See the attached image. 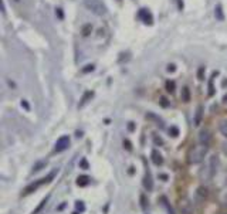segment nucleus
Here are the masks:
<instances>
[{"mask_svg":"<svg viewBox=\"0 0 227 214\" xmlns=\"http://www.w3.org/2000/svg\"><path fill=\"white\" fill-rule=\"evenodd\" d=\"M202 118H203V106L202 105H199L197 108H196V114H194V126H199L200 125V122H202Z\"/></svg>","mask_w":227,"mask_h":214,"instance_id":"nucleus-7","label":"nucleus"},{"mask_svg":"<svg viewBox=\"0 0 227 214\" xmlns=\"http://www.w3.org/2000/svg\"><path fill=\"white\" fill-rule=\"evenodd\" d=\"M41 184H44V183H43V179H41V180H37L35 183H31L30 186H27V187L24 189V193H23V194H30V193H33V192H35Z\"/></svg>","mask_w":227,"mask_h":214,"instance_id":"nucleus-6","label":"nucleus"},{"mask_svg":"<svg viewBox=\"0 0 227 214\" xmlns=\"http://www.w3.org/2000/svg\"><path fill=\"white\" fill-rule=\"evenodd\" d=\"M91 30H92L91 24H87V26H84V27H82V34H84V35H88Z\"/></svg>","mask_w":227,"mask_h":214,"instance_id":"nucleus-22","label":"nucleus"},{"mask_svg":"<svg viewBox=\"0 0 227 214\" xmlns=\"http://www.w3.org/2000/svg\"><path fill=\"white\" fill-rule=\"evenodd\" d=\"M160 105H162L163 108H168V106H169V104H168V99L165 98V97H162V98H160Z\"/></svg>","mask_w":227,"mask_h":214,"instance_id":"nucleus-23","label":"nucleus"},{"mask_svg":"<svg viewBox=\"0 0 227 214\" xmlns=\"http://www.w3.org/2000/svg\"><path fill=\"white\" fill-rule=\"evenodd\" d=\"M205 72H206L205 67H200V68L197 70V78H199L200 81H203V80H205Z\"/></svg>","mask_w":227,"mask_h":214,"instance_id":"nucleus-17","label":"nucleus"},{"mask_svg":"<svg viewBox=\"0 0 227 214\" xmlns=\"http://www.w3.org/2000/svg\"><path fill=\"white\" fill-rule=\"evenodd\" d=\"M85 7L97 16H104L106 13V7L101 0H85Z\"/></svg>","mask_w":227,"mask_h":214,"instance_id":"nucleus-2","label":"nucleus"},{"mask_svg":"<svg viewBox=\"0 0 227 214\" xmlns=\"http://www.w3.org/2000/svg\"><path fill=\"white\" fill-rule=\"evenodd\" d=\"M175 70H176V65H175V64H169V65H168V71H172V72H173Z\"/></svg>","mask_w":227,"mask_h":214,"instance_id":"nucleus-26","label":"nucleus"},{"mask_svg":"<svg viewBox=\"0 0 227 214\" xmlns=\"http://www.w3.org/2000/svg\"><path fill=\"white\" fill-rule=\"evenodd\" d=\"M70 146V136H61L57 142H55V152H63Z\"/></svg>","mask_w":227,"mask_h":214,"instance_id":"nucleus-3","label":"nucleus"},{"mask_svg":"<svg viewBox=\"0 0 227 214\" xmlns=\"http://www.w3.org/2000/svg\"><path fill=\"white\" fill-rule=\"evenodd\" d=\"M55 12H57V14H58V17H60V18H63V10H61V9H57Z\"/></svg>","mask_w":227,"mask_h":214,"instance_id":"nucleus-29","label":"nucleus"},{"mask_svg":"<svg viewBox=\"0 0 227 214\" xmlns=\"http://www.w3.org/2000/svg\"><path fill=\"white\" fill-rule=\"evenodd\" d=\"M223 102H227V94L224 95V97H223Z\"/></svg>","mask_w":227,"mask_h":214,"instance_id":"nucleus-33","label":"nucleus"},{"mask_svg":"<svg viewBox=\"0 0 227 214\" xmlns=\"http://www.w3.org/2000/svg\"><path fill=\"white\" fill-rule=\"evenodd\" d=\"M89 181H91L89 176H85V174H82V176H78V177H77V184H78V186H81V187H84V186L89 184Z\"/></svg>","mask_w":227,"mask_h":214,"instance_id":"nucleus-9","label":"nucleus"},{"mask_svg":"<svg viewBox=\"0 0 227 214\" xmlns=\"http://www.w3.org/2000/svg\"><path fill=\"white\" fill-rule=\"evenodd\" d=\"M207 155V146L206 145H199V146H194V148L190 149L189 155H187V159H189V163H200Z\"/></svg>","mask_w":227,"mask_h":214,"instance_id":"nucleus-1","label":"nucleus"},{"mask_svg":"<svg viewBox=\"0 0 227 214\" xmlns=\"http://www.w3.org/2000/svg\"><path fill=\"white\" fill-rule=\"evenodd\" d=\"M123 145H125V146H126V149H128V150H131V143H129V142H128V140H123Z\"/></svg>","mask_w":227,"mask_h":214,"instance_id":"nucleus-28","label":"nucleus"},{"mask_svg":"<svg viewBox=\"0 0 227 214\" xmlns=\"http://www.w3.org/2000/svg\"><path fill=\"white\" fill-rule=\"evenodd\" d=\"M81 166H82V167H88L87 162H85V160H84V159H82V162H81Z\"/></svg>","mask_w":227,"mask_h":214,"instance_id":"nucleus-31","label":"nucleus"},{"mask_svg":"<svg viewBox=\"0 0 227 214\" xmlns=\"http://www.w3.org/2000/svg\"><path fill=\"white\" fill-rule=\"evenodd\" d=\"M140 203H142V207H143V209H146V206H148V201H146V197H145L143 194L140 196Z\"/></svg>","mask_w":227,"mask_h":214,"instance_id":"nucleus-24","label":"nucleus"},{"mask_svg":"<svg viewBox=\"0 0 227 214\" xmlns=\"http://www.w3.org/2000/svg\"><path fill=\"white\" fill-rule=\"evenodd\" d=\"M92 97H94V92H92V91H87V92L82 95V98H81V101H80V105H78V106H84V105L87 104L88 99H91Z\"/></svg>","mask_w":227,"mask_h":214,"instance_id":"nucleus-10","label":"nucleus"},{"mask_svg":"<svg viewBox=\"0 0 227 214\" xmlns=\"http://www.w3.org/2000/svg\"><path fill=\"white\" fill-rule=\"evenodd\" d=\"M152 162L156 166H160L163 163V157H162V155L159 153V150H156V149L152 150Z\"/></svg>","mask_w":227,"mask_h":214,"instance_id":"nucleus-8","label":"nucleus"},{"mask_svg":"<svg viewBox=\"0 0 227 214\" xmlns=\"http://www.w3.org/2000/svg\"><path fill=\"white\" fill-rule=\"evenodd\" d=\"M75 209H77L80 213H82V211L85 210V206H84L82 201H75Z\"/></svg>","mask_w":227,"mask_h":214,"instance_id":"nucleus-18","label":"nucleus"},{"mask_svg":"<svg viewBox=\"0 0 227 214\" xmlns=\"http://www.w3.org/2000/svg\"><path fill=\"white\" fill-rule=\"evenodd\" d=\"M210 139H211V133H210L209 129H202L200 133H199V142L202 145H209L210 143Z\"/></svg>","mask_w":227,"mask_h":214,"instance_id":"nucleus-5","label":"nucleus"},{"mask_svg":"<svg viewBox=\"0 0 227 214\" xmlns=\"http://www.w3.org/2000/svg\"><path fill=\"white\" fill-rule=\"evenodd\" d=\"M159 177H160V179H163V180H166V179H168V176H165V174H160Z\"/></svg>","mask_w":227,"mask_h":214,"instance_id":"nucleus-32","label":"nucleus"},{"mask_svg":"<svg viewBox=\"0 0 227 214\" xmlns=\"http://www.w3.org/2000/svg\"><path fill=\"white\" fill-rule=\"evenodd\" d=\"M143 186H145V189H146V190H152L153 184H152V179H151V176H149V174H148V176H145V179H143Z\"/></svg>","mask_w":227,"mask_h":214,"instance_id":"nucleus-13","label":"nucleus"},{"mask_svg":"<svg viewBox=\"0 0 227 214\" xmlns=\"http://www.w3.org/2000/svg\"><path fill=\"white\" fill-rule=\"evenodd\" d=\"M197 193H199L200 197H206V196H207V189H205V187H199V189H197Z\"/></svg>","mask_w":227,"mask_h":214,"instance_id":"nucleus-20","label":"nucleus"},{"mask_svg":"<svg viewBox=\"0 0 227 214\" xmlns=\"http://www.w3.org/2000/svg\"><path fill=\"white\" fill-rule=\"evenodd\" d=\"M21 106H24L27 111L30 109V106H29V104H27V101H21Z\"/></svg>","mask_w":227,"mask_h":214,"instance_id":"nucleus-27","label":"nucleus"},{"mask_svg":"<svg viewBox=\"0 0 227 214\" xmlns=\"http://www.w3.org/2000/svg\"><path fill=\"white\" fill-rule=\"evenodd\" d=\"M44 166H46V162H44V160H43V162H38V163H35V165L33 166V170H34V172H38V170H41Z\"/></svg>","mask_w":227,"mask_h":214,"instance_id":"nucleus-19","label":"nucleus"},{"mask_svg":"<svg viewBox=\"0 0 227 214\" xmlns=\"http://www.w3.org/2000/svg\"><path fill=\"white\" fill-rule=\"evenodd\" d=\"M219 129H220V132H222V135L227 138V119H224V121H222V122H220Z\"/></svg>","mask_w":227,"mask_h":214,"instance_id":"nucleus-14","label":"nucleus"},{"mask_svg":"<svg viewBox=\"0 0 227 214\" xmlns=\"http://www.w3.org/2000/svg\"><path fill=\"white\" fill-rule=\"evenodd\" d=\"M214 16L217 20H224V14H223V9H222V4H217L216 9H214Z\"/></svg>","mask_w":227,"mask_h":214,"instance_id":"nucleus-11","label":"nucleus"},{"mask_svg":"<svg viewBox=\"0 0 227 214\" xmlns=\"http://www.w3.org/2000/svg\"><path fill=\"white\" fill-rule=\"evenodd\" d=\"M169 133H170V136L176 138V136H179V129H177L176 126H172V128L169 129Z\"/></svg>","mask_w":227,"mask_h":214,"instance_id":"nucleus-21","label":"nucleus"},{"mask_svg":"<svg viewBox=\"0 0 227 214\" xmlns=\"http://www.w3.org/2000/svg\"><path fill=\"white\" fill-rule=\"evenodd\" d=\"M128 129H129V131H134V129H135V126H134V123H132V122H129V126H128Z\"/></svg>","mask_w":227,"mask_h":214,"instance_id":"nucleus-30","label":"nucleus"},{"mask_svg":"<svg viewBox=\"0 0 227 214\" xmlns=\"http://www.w3.org/2000/svg\"><path fill=\"white\" fill-rule=\"evenodd\" d=\"M48 198H50V196H47V197H46V198H43V200H41V203L38 204V207H37V209H35L34 211H33V214H38V213H40V211H41V209H43V207H44V206L47 204V201H48Z\"/></svg>","mask_w":227,"mask_h":214,"instance_id":"nucleus-16","label":"nucleus"},{"mask_svg":"<svg viewBox=\"0 0 227 214\" xmlns=\"http://www.w3.org/2000/svg\"><path fill=\"white\" fill-rule=\"evenodd\" d=\"M92 70H94V65H87L82 70V72H89V71H92Z\"/></svg>","mask_w":227,"mask_h":214,"instance_id":"nucleus-25","label":"nucleus"},{"mask_svg":"<svg viewBox=\"0 0 227 214\" xmlns=\"http://www.w3.org/2000/svg\"><path fill=\"white\" fill-rule=\"evenodd\" d=\"M138 18L142 20L145 24H152L153 23V17H152L151 12L148 9H140L139 12H138Z\"/></svg>","mask_w":227,"mask_h":214,"instance_id":"nucleus-4","label":"nucleus"},{"mask_svg":"<svg viewBox=\"0 0 227 214\" xmlns=\"http://www.w3.org/2000/svg\"><path fill=\"white\" fill-rule=\"evenodd\" d=\"M165 87H166V91L172 94V92L175 91V88H176V84H175V81H172V80H169V81H166V84H165Z\"/></svg>","mask_w":227,"mask_h":214,"instance_id":"nucleus-15","label":"nucleus"},{"mask_svg":"<svg viewBox=\"0 0 227 214\" xmlns=\"http://www.w3.org/2000/svg\"><path fill=\"white\" fill-rule=\"evenodd\" d=\"M74 214H77V213H74Z\"/></svg>","mask_w":227,"mask_h":214,"instance_id":"nucleus-34","label":"nucleus"},{"mask_svg":"<svg viewBox=\"0 0 227 214\" xmlns=\"http://www.w3.org/2000/svg\"><path fill=\"white\" fill-rule=\"evenodd\" d=\"M180 98H182L183 102H189V101H190V91H189V88H187V87H185V88L182 89Z\"/></svg>","mask_w":227,"mask_h":214,"instance_id":"nucleus-12","label":"nucleus"}]
</instances>
